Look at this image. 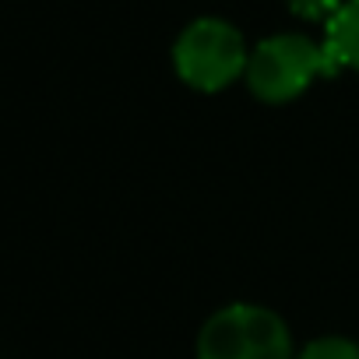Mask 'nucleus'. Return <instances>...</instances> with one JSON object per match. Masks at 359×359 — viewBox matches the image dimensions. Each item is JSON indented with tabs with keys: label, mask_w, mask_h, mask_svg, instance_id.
<instances>
[{
	"label": "nucleus",
	"mask_w": 359,
	"mask_h": 359,
	"mask_svg": "<svg viewBox=\"0 0 359 359\" xmlns=\"http://www.w3.org/2000/svg\"><path fill=\"white\" fill-rule=\"evenodd\" d=\"M331 74H338V67L324 50V43L303 32H278L261 39L250 50L243 81L254 99L268 106H282L299 99L317 78H331Z\"/></svg>",
	"instance_id": "1"
},
{
	"label": "nucleus",
	"mask_w": 359,
	"mask_h": 359,
	"mask_svg": "<svg viewBox=\"0 0 359 359\" xmlns=\"http://www.w3.org/2000/svg\"><path fill=\"white\" fill-rule=\"evenodd\" d=\"M250 50L243 32L226 18H194L172 43V71L194 92L215 95L243 81Z\"/></svg>",
	"instance_id": "2"
},
{
	"label": "nucleus",
	"mask_w": 359,
	"mask_h": 359,
	"mask_svg": "<svg viewBox=\"0 0 359 359\" xmlns=\"http://www.w3.org/2000/svg\"><path fill=\"white\" fill-rule=\"evenodd\" d=\"M198 359H296L289 324L261 303H229L215 310L198 334Z\"/></svg>",
	"instance_id": "3"
},
{
	"label": "nucleus",
	"mask_w": 359,
	"mask_h": 359,
	"mask_svg": "<svg viewBox=\"0 0 359 359\" xmlns=\"http://www.w3.org/2000/svg\"><path fill=\"white\" fill-rule=\"evenodd\" d=\"M324 50L338 71H359V0H345L324 25Z\"/></svg>",
	"instance_id": "4"
},
{
	"label": "nucleus",
	"mask_w": 359,
	"mask_h": 359,
	"mask_svg": "<svg viewBox=\"0 0 359 359\" xmlns=\"http://www.w3.org/2000/svg\"><path fill=\"white\" fill-rule=\"evenodd\" d=\"M296 359H359V341L345 338V334H320L313 341H306Z\"/></svg>",
	"instance_id": "5"
},
{
	"label": "nucleus",
	"mask_w": 359,
	"mask_h": 359,
	"mask_svg": "<svg viewBox=\"0 0 359 359\" xmlns=\"http://www.w3.org/2000/svg\"><path fill=\"white\" fill-rule=\"evenodd\" d=\"M345 4V0H285V8L296 15V18H306V22H331L334 11Z\"/></svg>",
	"instance_id": "6"
}]
</instances>
